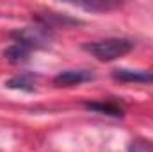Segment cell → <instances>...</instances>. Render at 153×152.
<instances>
[{
    "instance_id": "6da1fadb",
    "label": "cell",
    "mask_w": 153,
    "mask_h": 152,
    "mask_svg": "<svg viewBox=\"0 0 153 152\" xmlns=\"http://www.w3.org/2000/svg\"><path fill=\"white\" fill-rule=\"evenodd\" d=\"M89 54H93L98 61H116L123 56H126L132 48L134 43L130 39H123V38H109V39H102V41H93L87 43L84 47Z\"/></svg>"
},
{
    "instance_id": "7a4b0ae2",
    "label": "cell",
    "mask_w": 153,
    "mask_h": 152,
    "mask_svg": "<svg viewBox=\"0 0 153 152\" xmlns=\"http://www.w3.org/2000/svg\"><path fill=\"white\" fill-rule=\"evenodd\" d=\"M48 29H50L48 25L25 27V29H20V31L13 32V38H14V41H20L25 47H29L30 50H38V48H45V47L50 45L52 32Z\"/></svg>"
},
{
    "instance_id": "3957f363",
    "label": "cell",
    "mask_w": 153,
    "mask_h": 152,
    "mask_svg": "<svg viewBox=\"0 0 153 152\" xmlns=\"http://www.w3.org/2000/svg\"><path fill=\"white\" fill-rule=\"evenodd\" d=\"M93 79H94V74L89 70H66L53 77V84L61 88H70V86H76Z\"/></svg>"
},
{
    "instance_id": "277c9868",
    "label": "cell",
    "mask_w": 153,
    "mask_h": 152,
    "mask_svg": "<svg viewBox=\"0 0 153 152\" xmlns=\"http://www.w3.org/2000/svg\"><path fill=\"white\" fill-rule=\"evenodd\" d=\"M116 81L121 82H152L153 84V72H143V70H114L112 74Z\"/></svg>"
},
{
    "instance_id": "5b68a950",
    "label": "cell",
    "mask_w": 153,
    "mask_h": 152,
    "mask_svg": "<svg viewBox=\"0 0 153 152\" xmlns=\"http://www.w3.org/2000/svg\"><path fill=\"white\" fill-rule=\"evenodd\" d=\"M30 52H32V50H30L29 47H25V45L20 43V41H14L11 47L5 48L4 56H5L11 63H25V61L29 59Z\"/></svg>"
},
{
    "instance_id": "8992f818",
    "label": "cell",
    "mask_w": 153,
    "mask_h": 152,
    "mask_svg": "<svg viewBox=\"0 0 153 152\" xmlns=\"http://www.w3.org/2000/svg\"><path fill=\"white\" fill-rule=\"evenodd\" d=\"M87 109L91 111H98L102 114H111V116H123V109L114 104V102H105V100H100V102H87L85 104Z\"/></svg>"
},
{
    "instance_id": "52a82bcc",
    "label": "cell",
    "mask_w": 153,
    "mask_h": 152,
    "mask_svg": "<svg viewBox=\"0 0 153 152\" xmlns=\"http://www.w3.org/2000/svg\"><path fill=\"white\" fill-rule=\"evenodd\" d=\"M7 88L11 90H23V91H34V77L29 75V74H23V75H16L13 79H9L5 82Z\"/></svg>"
},
{
    "instance_id": "ba28073f",
    "label": "cell",
    "mask_w": 153,
    "mask_h": 152,
    "mask_svg": "<svg viewBox=\"0 0 153 152\" xmlns=\"http://www.w3.org/2000/svg\"><path fill=\"white\" fill-rule=\"evenodd\" d=\"M76 5L87 9V11H107V9H112L117 4H111V2H78Z\"/></svg>"
}]
</instances>
